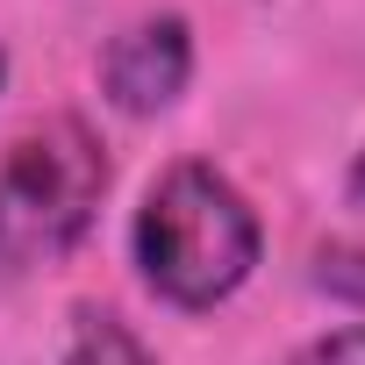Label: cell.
Returning a JSON list of instances; mask_svg holds the SVG:
<instances>
[{
	"instance_id": "ba28073f",
	"label": "cell",
	"mask_w": 365,
	"mask_h": 365,
	"mask_svg": "<svg viewBox=\"0 0 365 365\" xmlns=\"http://www.w3.org/2000/svg\"><path fill=\"white\" fill-rule=\"evenodd\" d=\"M0 72H8V58H0Z\"/></svg>"
},
{
	"instance_id": "8992f818",
	"label": "cell",
	"mask_w": 365,
	"mask_h": 365,
	"mask_svg": "<svg viewBox=\"0 0 365 365\" xmlns=\"http://www.w3.org/2000/svg\"><path fill=\"white\" fill-rule=\"evenodd\" d=\"M287 365H365V322H351V329H329V336L301 344Z\"/></svg>"
},
{
	"instance_id": "6da1fadb",
	"label": "cell",
	"mask_w": 365,
	"mask_h": 365,
	"mask_svg": "<svg viewBox=\"0 0 365 365\" xmlns=\"http://www.w3.org/2000/svg\"><path fill=\"white\" fill-rule=\"evenodd\" d=\"M136 272L158 301L172 308H215L230 301L265 251V230L251 215V201L201 158H179L136 208Z\"/></svg>"
},
{
	"instance_id": "277c9868",
	"label": "cell",
	"mask_w": 365,
	"mask_h": 365,
	"mask_svg": "<svg viewBox=\"0 0 365 365\" xmlns=\"http://www.w3.org/2000/svg\"><path fill=\"white\" fill-rule=\"evenodd\" d=\"M65 365H158V358L143 351V336H136L122 315H108V308H79L72 344H65Z\"/></svg>"
},
{
	"instance_id": "7a4b0ae2",
	"label": "cell",
	"mask_w": 365,
	"mask_h": 365,
	"mask_svg": "<svg viewBox=\"0 0 365 365\" xmlns=\"http://www.w3.org/2000/svg\"><path fill=\"white\" fill-rule=\"evenodd\" d=\"M101 194H108V143L79 115L22 129L0 158V279L65 265L93 230Z\"/></svg>"
},
{
	"instance_id": "5b68a950",
	"label": "cell",
	"mask_w": 365,
	"mask_h": 365,
	"mask_svg": "<svg viewBox=\"0 0 365 365\" xmlns=\"http://www.w3.org/2000/svg\"><path fill=\"white\" fill-rule=\"evenodd\" d=\"M308 279H315V294H329L344 308H365V244H322L308 258Z\"/></svg>"
},
{
	"instance_id": "52a82bcc",
	"label": "cell",
	"mask_w": 365,
	"mask_h": 365,
	"mask_svg": "<svg viewBox=\"0 0 365 365\" xmlns=\"http://www.w3.org/2000/svg\"><path fill=\"white\" fill-rule=\"evenodd\" d=\"M344 201H351V208H365V150H358V158H351V172H344Z\"/></svg>"
},
{
	"instance_id": "3957f363",
	"label": "cell",
	"mask_w": 365,
	"mask_h": 365,
	"mask_svg": "<svg viewBox=\"0 0 365 365\" xmlns=\"http://www.w3.org/2000/svg\"><path fill=\"white\" fill-rule=\"evenodd\" d=\"M194 79V29L187 15H143L101 51V93L122 115H165Z\"/></svg>"
}]
</instances>
